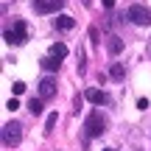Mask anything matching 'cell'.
Here are the masks:
<instances>
[{"instance_id": "obj_1", "label": "cell", "mask_w": 151, "mask_h": 151, "mask_svg": "<svg viewBox=\"0 0 151 151\" xmlns=\"http://www.w3.org/2000/svg\"><path fill=\"white\" fill-rule=\"evenodd\" d=\"M84 129H87V134H90V137L104 134V132H106V118H104L101 112H90V115H87V120H84Z\"/></svg>"}, {"instance_id": "obj_2", "label": "cell", "mask_w": 151, "mask_h": 151, "mask_svg": "<svg viewBox=\"0 0 151 151\" xmlns=\"http://www.w3.org/2000/svg\"><path fill=\"white\" fill-rule=\"evenodd\" d=\"M3 39L9 45H22V42H28V28H25V22H14V28H6L3 31Z\"/></svg>"}, {"instance_id": "obj_3", "label": "cell", "mask_w": 151, "mask_h": 151, "mask_svg": "<svg viewBox=\"0 0 151 151\" xmlns=\"http://www.w3.org/2000/svg\"><path fill=\"white\" fill-rule=\"evenodd\" d=\"M126 17H129L134 25H151V9L148 6H140V3H134L129 11H126Z\"/></svg>"}, {"instance_id": "obj_4", "label": "cell", "mask_w": 151, "mask_h": 151, "mask_svg": "<svg viewBox=\"0 0 151 151\" xmlns=\"http://www.w3.org/2000/svg\"><path fill=\"white\" fill-rule=\"evenodd\" d=\"M31 6L37 14H53V11H59L65 6V0H31Z\"/></svg>"}, {"instance_id": "obj_5", "label": "cell", "mask_w": 151, "mask_h": 151, "mask_svg": "<svg viewBox=\"0 0 151 151\" xmlns=\"http://www.w3.org/2000/svg\"><path fill=\"white\" fill-rule=\"evenodd\" d=\"M20 137H22V132H20V123H6L3 126V143L6 146H17L20 143Z\"/></svg>"}, {"instance_id": "obj_6", "label": "cell", "mask_w": 151, "mask_h": 151, "mask_svg": "<svg viewBox=\"0 0 151 151\" xmlns=\"http://www.w3.org/2000/svg\"><path fill=\"white\" fill-rule=\"evenodd\" d=\"M53 95H56V81L50 78V76H45V78L39 81V98L48 101V98H53Z\"/></svg>"}, {"instance_id": "obj_7", "label": "cell", "mask_w": 151, "mask_h": 151, "mask_svg": "<svg viewBox=\"0 0 151 151\" xmlns=\"http://www.w3.org/2000/svg\"><path fill=\"white\" fill-rule=\"evenodd\" d=\"M84 98H87L90 104H98V106H104V104H109V95H106L104 90H98V87H90V90L84 92Z\"/></svg>"}, {"instance_id": "obj_8", "label": "cell", "mask_w": 151, "mask_h": 151, "mask_svg": "<svg viewBox=\"0 0 151 151\" xmlns=\"http://www.w3.org/2000/svg\"><path fill=\"white\" fill-rule=\"evenodd\" d=\"M109 78L123 81V78H126V67L120 65V62H112V65H109Z\"/></svg>"}, {"instance_id": "obj_9", "label": "cell", "mask_w": 151, "mask_h": 151, "mask_svg": "<svg viewBox=\"0 0 151 151\" xmlns=\"http://www.w3.org/2000/svg\"><path fill=\"white\" fill-rule=\"evenodd\" d=\"M48 56H53V59H65V56H67V45L65 42H53V45H50V53Z\"/></svg>"}, {"instance_id": "obj_10", "label": "cell", "mask_w": 151, "mask_h": 151, "mask_svg": "<svg viewBox=\"0 0 151 151\" xmlns=\"http://www.w3.org/2000/svg\"><path fill=\"white\" fill-rule=\"evenodd\" d=\"M39 65H42V70H48V73H56L62 67V62L59 59H53V56H45L42 62H39Z\"/></svg>"}, {"instance_id": "obj_11", "label": "cell", "mask_w": 151, "mask_h": 151, "mask_svg": "<svg viewBox=\"0 0 151 151\" xmlns=\"http://www.w3.org/2000/svg\"><path fill=\"white\" fill-rule=\"evenodd\" d=\"M106 48H109V53H112V56H118L120 50H123V39H120V37H109V45H106Z\"/></svg>"}, {"instance_id": "obj_12", "label": "cell", "mask_w": 151, "mask_h": 151, "mask_svg": "<svg viewBox=\"0 0 151 151\" xmlns=\"http://www.w3.org/2000/svg\"><path fill=\"white\" fill-rule=\"evenodd\" d=\"M73 25H76L73 17H56V28H59V31H70Z\"/></svg>"}, {"instance_id": "obj_13", "label": "cell", "mask_w": 151, "mask_h": 151, "mask_svg": "<svg viewBox=\"0 0 151 151\" xmlns=\"http://www.w3.org/2000/svg\"><path fill=\"white\" fill-rule=\"evenodd\" d=\"M28 109H31L34 115H42V109H45L42 98H31V101H28Z\"/></svg>"}, {"instance_id": "obj_14", "label": "cell", "mask_w": 151, "mask_h": 151, "mask_svg": "<svg viewBox=\"0 0 151 151\" xmlns=\"http://www.w3.org/2000/svg\"><path fill=\"white\" fill-rule=\"evenodd\" d=\"M56 120H59V112H50V115H48V120H45V132H53Z\"/></svg>"}, {"instance_id": "obj_15", "label": "cell", "mask_w": 151, "mask_h": 151, "mask_svg": "<svg viewBox=\"0 0 151 151\" xmlns=\"http://www.w3.org/2000/svg\"><path fill=\"white\" fill-rule=\"evenodd\" d=\"M11 90H14V98H17L20 92H25V84H22V81H14V84H11Z\"/></svg>"}, {"instance_id": "obj_16", "label": "cell", "mask_w": 151, "mask_h": 151, "mask_svg": "<svg viewBox=\"0 0 151 151\" xmlns=\"http://www.w3.org/2000/svg\"><path fill=\"white\" fill-rule=\"evenodd\" d=\"M6 109H11V112H14V109H20V101H17V98H11V101L6 104Z\"/></svg>"}, {"instance_id": "obj_17", "label": "cell", "mask_w": 151, "mask_h": 151, "mask_svg": "<svg viewBox=\"0 0 151 151\" xmlns=\"http://www.w3.org/2000/svg\"><path fill=\"white\" fill-rule=\"evenodd\" d=\"M104 6H106V9H112V6H115V0H104Z\"/></svg>"}, {"instance_id": "obj_18", "label": "cell", "mask_w": 151, "mask_h": 151, "mask_svg": "<svg viewBox=\"0 0 151 151\" xmlns=\"http://www.w3.org/2000/svg\"><path fill=\"white\" fill-rule=\"evenodd\" d=\"M104 151H109V148H104Z\"/></svg>"}]
</instances>
